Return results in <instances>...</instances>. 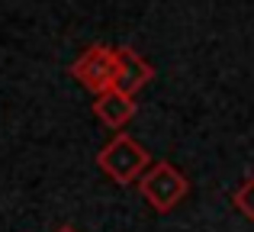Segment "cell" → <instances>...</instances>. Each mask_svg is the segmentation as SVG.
I'll list each match as a JSON object with an SVG mask.
<instances>
[{"label":"cell","mask_w":254,"mask_h":232,"mask_svg":"<svg viewBox=\"0 0 254 232\" xmlns=\"http://www.w3.org/2000/svg\"><path fill=\"white\" fill-rule=\"evenodd\" d=\"M97 168L110 177L113 184H138V177L151 168V155L145 152L142 142H135L126 132H116L110 142L100 149L97 155Z\"/></svg>","instance_id":"obj_1"},{"label":"cell","mask_w":254,"mask_h":232,"mask_svg":"<svg viewBox=\"0 0 254 232\" xmlns=\"http://www.w3.org/2000/svg\"><path fill=\"white\" fill-rule=\"evenodd\" d=\"M138 194L155 213H171L187 194H190V181L180 168L171 161H155L142 177H138Z\"/></svg>","instance_id":"obj_2"},{"label":"cell","mask_w":254,"mask_h":232,"mask_svg":"<svg viewBox=\"0 0 254 232\" xmlns=\"http://www.w3.org/2000/svg\"><path fill=\"white\" fill-rule=\"evenodd\" d=\"M71 77H74L84 90H90L93 97L113 90V81H116V49H113V45H103V42L84 49L81 55L74 58V65H71Z\"/></svg>","instance_id":"obj_3"},{"label":"cell","mask_w":254,"mask_h":232,"mask_svg":"<svg viewBox=\"0 0 254 232\" xmlns=\"http://www.w3.org/2000/svg\"><path fill=\"white\" fill-rule=\"evenodd\" d=\"M155 77V68L138 55L129 45H119L116 49V81H113V90L126 97H135L138 90L148 87V81Z\"/></svg>","instance_id":"obj_4"},{"label":"cell","mask_w":254,"mask_h":232,"mask_svg":"<svg viewBox=\"0 0 254 232\" xmlns=\"http://www.w3.org/2000/svg\"><path fill=\"white\" fill-rule=\"evenodd\" d=\"M135 97H126L119 90H106V94L93 97V116L106 126V129H126L135 116Z\"/></svg>","instance_id":"obj_5"},{"label":"cell","mask_w":254,"mask_h":232,"mask_svg":"<svg viewBox=\"0 0 254 232\" xmlns=\"http://www.w3.org/2000/svg\"><path fill=\"white\" fill-rule=\"evenodd\" d=\"M232 207H235L248 223H254V171L232 190Z\"/></svg>","instance_id":"obj_6"},{"label":"cell","mask_w":254,"mask_h":232,"mask_svg":"<svg viewBox=\"0 0 254 232\" xmlns=\"http://www.w3.org/2000/svg\"><path fill=\"white\" fill-rule=\"evenodd\" d=\"M55 232H77V229H74V226H58Z\"/></svg>","instance_id":"obj_7"}]
</instances>
